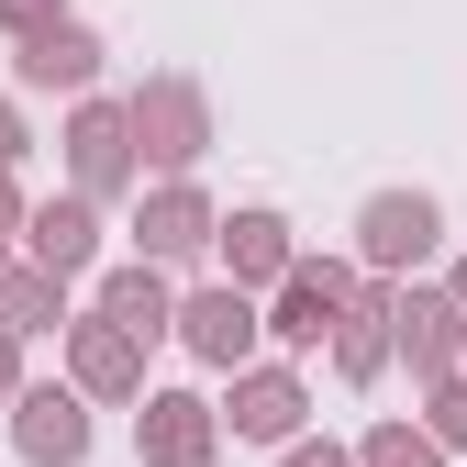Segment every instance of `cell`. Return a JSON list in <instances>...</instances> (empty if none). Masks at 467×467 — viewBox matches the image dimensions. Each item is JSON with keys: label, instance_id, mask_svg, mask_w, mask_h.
Segmentation results:
<instances>
[{"label": "cell", "instance_id": "1", "mask_svg": "<svg viewBox=\"0 0 467 467\" xmlns=\"http://www.w3.org/2000/svg\"><path fill=\"white\" fill-rule=\"evenodd\" d=\"M245 301H234V289H212V301H190V345H201V357H245Z\"/></svg>", "mask_w": 467, "mask_h": 467}, {"label": "cell", "instance_id": "2", "mask_svg": "<svg viewBox=\"0 0 467 467\" xmlns=\"http://www.w3.org/2000/svg\"><path fill=\"white\" fill-rule=\"evenodd\" d=\"M78 434H89V423H78V400H56V389L23 400V445H34V456H78Z\"/></svg>", "mask_w": 467, "mask_h": 467}, {"label": "cell", "instance_id": "3", "mask_svg": "<svg viewBox=\"0 0 467 467\" xmlns=\"http://www.w3.org/2000/svg\"><path fill=\"white\" fill-rule=\"evenodd\" d=\"M423 234H434L423 201H379V212H368V245H379V256H423Z\"/></svg>", "mask_w": 467, "mask_h": 467}, {"label": "cell", "instance_id": "4", "mask_svg": "<svg viewBox=\"0 0 467 467\" xmlns=\"http://www.w3.org/2000/svg\"><path fill=\"white\" fill-rule=\"evenodd\" d=\"M34 256H45V267H78V256H89V212H45V223H34Z\"/></svg>", "mask_w": 467, "mask_h": 467}, {"label": "cell", "instance_id": "5", "mask_svg": "<svg viewBox=\"0 0 467 467\" xmlns=\"http://www.w3.org/2000/svg\"><path fill=\"white\" fill-rule=\"evenodd\" d=\"M34 78H89V34H34Z\"/></svg>", "mask_w": 467, "mask_h": 467}, {"label": "cell", "instance_id": "6", "mask_svg": "<svg viewBox=\"0 0 467 467\" xmlns=\"http://www.w3.org/2000/svg\"><path fill=\"white\" fill-rule=\"evenodd\" d=\"M156 456H201V400H156Z\"/></svg>", "mask_w": 467, "mask_h": 467}, {"label": "cell", "instance_id": "7", "mask_svg": "<svg viewBox=\"0 0 467 467\" xmlns=\"http://www.w3.org/2000/svg\"><path fill=\"white\" fill-rule=\"evenodd\" d=\"M111 323H123V334H156V323H167L156 278H111Z\"/></svg>", "mask_w": 467, "mask_h": 467}, {"label": "cell", "instance_id": "8", "mask_svg": "<svg viewBox=\"0 0 467 467\" xmlns=\"http://www.w3.org/2000/svg\"><path fill=\"white\" fill-rule=\"evenodd\" d=\"M289 412H301V400H289V379H256L234 423H245V434H289Z\"/></svg>", "mask_w": 467, "mask_h": 467}, {"label": "cell", "instance_id": "9", "mask_svg": "<svg viewBox=\"0 0 467 467\" xmlns=\"http://www.w3.org/2000/svg\"><path fill=\"white\" fill-rule=\"evenodd\" d=\"M145 245H156V256H179V245H201V212H190V201H156V223H145Z\"/></svg>", "mask_w": 467, "mask_h": 467}, {"label": "cell", "instance_id": "10", "mask_svg": "<svg viewBox=\"0 0 467 467\" xmlns=\"http://www.w3.org/2000/svg\"><path fill=\"white\" fill-rule=\"evenodd\" d=\"M234 267H278V223H267V212L234 223Z\"/></svg>", "mask_w": 467, "mask_h": 467}, {"label": "cell", "instance_id": "11", "mask_svg": "<svg viewBox=\"0 0 467 467\" xmlns=\"http://www.w3.org/2000/svg\"><path fill=\"white\" fill-rule=\"evenodd\" d=\"M323 312H334V278H301V289H289V334H323Z\"/></svg>", "mask_w": 467, "mask_h": 467}, {"label": "cell", "instance_id": "12", "mask_svg": "<svg viewBox=\"0 0 467 467\" xmlns=\"http://www.w3.org/2000/svg\"><path fill=\"white\" fill-rule=\"evenodd\" d=\"M78 167H89V179H111V167H123V145H111V123H89V134H78Z\"/></svg>", "mask_w": 467, "mask_h": 467}, {"label": "cell", "instance_id": "13", "mask_svg": "<svg viewBox=\"0 0 467 467\" xmlns=\"http://www.w3.org/2000/svg\"><path fill=\"white\" fill-rule=\"evenodd\" d=\"M368 467H434V456H423L412 434H379V456H368Z\"/></svg>", "mask_w": 467, "mask_h": 467}, {"label": "cell", "instance_id": "14", "mask_svg": "<svg viewBox=\"0 0 467 467\" xmlns=\"http://www.w3.org/2000/svg\"><path fill=\"white\" fill-rule=\"evenodd\" d=\"M289 467H345V456H289Z\"/></svg>", "mask_w": 467, "mask_h": 467}, {"label": "cell", "instance_id": "15", "mask_svg": "<svg viewBox=\"0 0 467 467\" xmlns=\"http://www.w3.org/2000/svg\"><path fill=\"white\" fill-rule=\"evenodd\" d=\"M0 156H12V123H0Z\"/></svg>", "mask_w": 467, "mask_h": 467}]
</instances>
